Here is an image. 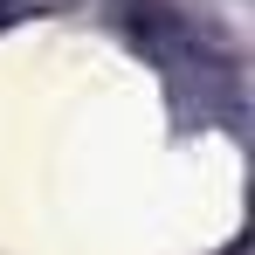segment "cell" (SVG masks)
I'll return each mask as SVG.
<instances>
[]
</instances>
